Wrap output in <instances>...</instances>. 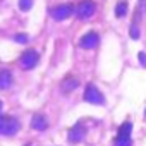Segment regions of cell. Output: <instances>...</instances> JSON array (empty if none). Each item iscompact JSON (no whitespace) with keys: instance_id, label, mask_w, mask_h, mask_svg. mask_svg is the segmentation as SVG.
Returning <instances> with one entry per match:
<instances>
[{"instance_id":"cell-10","label":"cell","mask_w":146,"mask_h":146,"mask_svg":"<svg viewBox=\"0 0 146 146\" xmlns=\"http://www.w3.org/2000/svg\"><path fill=\"white\" fill-rule=\"evenodd\" d=\"M14 83L11 70H0V90H9Z\"/></svg>"},{"instance_id":"cell-7","label":"cell","mask_w":146,"mask_h":146,"mask_svg":"<svg viewBox=\"0 0 146 146\" xmlns=\"http://www.w3.org/2000/svg\"><path fill=\"white\" fill-rule=\"evenodd\" d=\"M84 136H86V129H84V125H83V124H76V125H72V127L69 129L67 139H69V143L78 144V143H81V141L84 139Z\"/></svg>"},{"instance_id":"cell-11","label":"cell","mask_w":146,"mask_h":146,"mask_svg":"<svg viewBox=\"0 0 146 146\" xmlns=\"http://www.w3.org/2000/svg\"><path fill=\"white\" fill-rule=\"evenodd\" d=\"M78 86H79V81L74 79V78H65V79L62 81V91H64V93H69V91H72V90H76Z\"/></svg>"},{"instance_id":"cell-17","label":"cell","mask_w":146,"mask_h":146,"mask_svg":"<svg viewBox=\"0 0 146 146\" xmlns=\"http://www.w3.org/2000/svg\"><path fill=\"white\" fill-rule=\"evenodd\" d=\"M0 113H2V102H0Z\"/></svg>"},{"instance_id":"cell-14","label":"cell","mask_w":146,"mask_h":146,"mask_svg":"<svg viewBox=\"0 0 146 146\" xmlns=\"http://www.w3.org/2000/svg\"><path fill=\"white\" fill-rule=\"evenodd\" d=\"M139 36H141V35H139V28H137L136 23L132 21V24H131V38H132V40H137Z\"/></svg>"},{"instance_id":"cell-9","label":"cell","mask_w":146,"mask_h":146,"mask_svg":"<svg viewBox=\"0 0 146 146\" xmlns=\"http://www.w3.org/2000/svg\"><path fill=\"white\" fill-rule=\"evenodd\" d=\"M46 127H48V120L45 119V115H41V113L33 115V119H31V129H36V131H45Z\"/></svg>"},{"instance_id":"cell-1","label":"cell","mask_w":146,"mask_h":146,"mask_svg":"<svg viewBox=\"0 0 146 146\" xmlns=\"http://www.w3.org/2000/svg\"><path fill=\"white\" fill-rule=\"evenodd\" d=\"M21 129V122L12 115H0V136H14Z\"/></svg>"},{"instance_id":"cell-5","label":"cell","mask_w":146,"mask_h":146,"mask_svg":"<svg viewBox=\"0 0 146 146\" xmlns=\"http://www.w3.org/2000/svg\"><path fill=\"white\" fill-rule=\"evenodd\" d=\"M95 11H96V4L93 0H83L76 7V14H78L79 19H90L95 14Z\"/></svg>"},{"instance_id":"cell-15","label":"cell","mask_w":146,"mask_h":146,"mask_svg":"<svg viewBox=\"0 0 146 146\" xmlns=\"http://www.w3.org/2000/svg\"><path fill=\"white\" fill-rule=\"evenodd\" d=\"M17 43H26L28 41V36L26 35H16V38H14Z\"/></svg>"},{"instance_id":"cell-18","label":"cell","mask_w":146,"mask_h":146,"mask_svg":"<svg viewBox=\"0 0 146 146\" xmlns=\"http://www.w3.org/2000/svg\"><path fill=\"white\" fill-rule=\"evenodd\" d=\"M144 115H146V112H144Z\"/></svg>"},{"instance_id":"cell-8","label":"cell","mask_w":146,"mask_h":146,"mask_svg":"<svg viewBox=\"0 0 146 146\" xmlns=\"http://www.w3.org/2000/svg\"><path fill=\"white\" fill-rule=\"evenodd\" d=\"M100 43V36L95 33V31H90L86 33L81 40H79V46L81 48H86V50H91V48H96Z\"/></svg>"},{"instance_id":"cell-16","label":"cell","mask_w":146,"mask_h":146,"mask_svg":"<svg viewBox=\"0 0 146 146\" xmlns=\"http://www.w3.org/2000/svg\"><path fill=\"white\" fill-rule=\"evenodd\" d=\"M137 57H139V60H141L143 67H146V53H144V52H139V53H137Z\"/></svg>"},{"instance_id":"cell-3","label":"cell","mask_w":146,"mask_h":146,"mask_svg":"<svg viewBox=\"0 0 146 146\" xmlns=\"http://www.w3.org/2000/svg\"><path fill=\"white\" fill-rule=\"evenodd\" d=\"M38 60H40V53L36 50H31L29 48V50L23 52V55L19 57V65H21V69L29 70V69H33L38 64Z\"/></svg>"},{"instance_id":"cell-2","label":"cell","mask_w":146,"mask_h":146,"mask_svg":"<svg viewBox=\"0 0 146 146\" xmlns=\"http://www.w3.org/2000/svg\"><path fill=\"white\" fill-rule=\"evenodd\" d=\"M131 132H132V124L131 122H124L119 127V134L113 139V146H131Z\"/></svg>"},{"instance_id":"cell-12","label":"cell","mask_w":146,"mask_h":146,"mask_svg":"<svg viewBox=\"0 0 146 146\" xmlns=\"http://www.w3.org/2000/svg\"><path fill=\"white\" fill-rule=\"evenodd\" d=\"M125 12H127V4L125 2H119L115 5V16L117 17H122V16H125Z\"/></svg>"},{"instance_id":"cell-13","label":"cell","mask_w":146,"mask_h":146,"mask_svg":"<svg viewBox=\"0 0 146 146\" xmlns=\"http://www.w3.org/2000/svg\"><path fill=\"white\" fill-rule=\"evenodd\" d=\"M33 7V0H19V9L23 12H28Z\"/></svg>"},{"instance_id":"cell-6","label":"cell","mask_w":146,"mask_h":146,"mask_svg":"<svg viewBox=\"0 0 146 146\" xmlns=\"http://www.w3.org/2000/svg\"><path fill=\"white\" fill-rule=\"evenodd\" d=\"M72 12H74V7H72V4H60L57 7H53L50 11L52 17L55 21H64V19H69L72 16Z\"/></svg>"},{"instance_id":"cell-4","label":"cell","mask_w":146,"mask_h":146,"mask_svg":"<svg viewBox=\"0 0 146 146\" xmlns=\"http://www.w3.org/2000/svg\"><path fill=\"white\" fill-rule=\"evenodd\" d=\"M84 100L88 103H93V105H105V96L102 95V91L93 84L90 83L84 90Z\"/></svg>"}]
</instances>
